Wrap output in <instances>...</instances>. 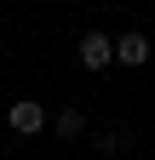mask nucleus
I'll return each instance as SVG.
<instances>
[{
  "label": "nucleus",
  "instance_id": "f257e3e1",
  "mask_svg": "<svg viewBox=\"0 0 155 160\" xmlns=\"http://www.w3.org/2000/svg\"><path fill=\"white\" fill-rule=\"evenodd\" d=\"M81 69H92V74H104L109 63H115V34H104V29H86L81 34Z\"/></svg>",
  "mask_w": 155,
  "mask_h": 160
},
{
  "label": "nucleus",
  "instance_id": "f03ea898",
  "mask_svg": "<svg viewBox=\"0 0 155 160\" xmlns=\"http://www.w3.org/2000/svg\"><path fill=\"white\" fill-rule=\"evenodd\" d=\"M46 120H52V114L35 103V97H17V103L6 109V126H12L17 137H40V132H46Z\"/></svg>",
  "mask_w": 155,
  "mask_h": 160
},
{
  "label": "nucleus",
  "instance_id": "7ed1b4c3",
  "mask_svg": "<svg viewBox=\"0 0 155 160\" xmlns=\"http://www.w3.org/2000/svg\"><path fill=\"white\" fill-rule=\"evenodd\" d=\"M115 63H126V69L149 63V34H144V29H126V34H115Z\"/></svg>",
  "mask_w": 155,
  "mask_h": 160
},
{
  "label": "nucleus",
  "instance_id": "20e7f679",
  "mask_svg": "<svg viewBox=\"0 0 155 160\" xmlns=\"http://www.w3.org/2000/svg\"><path fill=\"white\" fill-rule=\"evenodd\" d=\"M46 126L57 132V143H81V137H86V126H92V120H86L81 109H57V114L46 120Z\"/></svg>",
  "mask_w": 155,
  "mask_h": 160
},
{
  "label": "nucleus",
  "instance_id": "39448f33",
  "mask_svg": "<svg viewBox=\"0 0 155 160\" xmlns=\"http://www.w3.org/2000/svg\"><path fill=\"white\" fill-rule=\"evenodd\" d=\"M98 149H104V154H126V137H121V132H98Z\"/></svg>",
  "mask_w": 155,
  "mask_h": 160
},
{
  "label": "nucleus",
  "instance_id": "423d86ee",
  "mask_svg": "<svg viewBox=\"0 0 155 160\" xmlns=\"http://www.w3.org/2000/svg\"><path fill=\"white\" fill-rule=\"evenodd\" d=\"M0 34H6V23H0Z\"/></svg>",
  "mask_w": 155,
  "mask_h": 160
}]
</instances>
